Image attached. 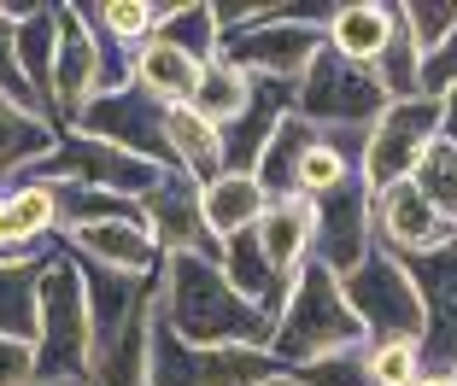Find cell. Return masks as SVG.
Wrapping results in <instances>:
<instances>
[{"instance_id": "1", "label": "cell", "mask_w": 457, "mask_h": 386, "mask_svg": "<svg viewBox=\"0 0 457 386\" xmlns=\"http://www.w3.org/2000/svg\"><path fill=\"white\" fill-rule=\"evenodd\" d=\"M159 322L182 346H270L276 322L246 305L212 258H164L159 264Z\"/></svg>"}, {"instance_id": "2", "label": "cell", "mask_w": 457, "mask_h": 386, "mask_svg": "<svg viewBox=\"0 0 457 386\" xmlns=\"http://www.w3.org/2000/svg\"><path fill=\"white\" fill-rule=\"evenodd\" d=\"M346 346H363V322L352 316L346 293H340V275H328L323 264H299V275L287 281V299L276 310V328H270V357L282 369H299V363L335 357Z\"/></svg>"}, {"instance_id": "3", "label": "cell", "mask_w": 457, "mask_h": 386, "mask_svg": "<svg viewBox=\"0 0 457 386\" xmlns=\"http://www.w3.org/2000/svg\"><path fill=\"white\" fill-rule=\"evenodd\" d=\"M95 363V328H88V293L71 252L47 258L36 293V381H88Z\"/></svg>"}, {"instance_id": "4", "label": "cell", "mask_w": 457, "mask_h": 386, "mask_svg": "<svg viewBox=\"0 0 457 386\" xmlns=\"http://www.w3.org/2000/svg\"><path fill=\"white\" fill-rule=\"evenodd\" d=\"M294 111L323 135H370V123L387 111V94L363 65L340 59L335 47L305 65V77L294 82Z\"/></svg>"}, {"instance_id": "5", "label": "cell", "mask_w": 457, "mask_h": 386, "mask_svg": "<svg viewBox=\"0 0 457 386\" xmlns=\"http://www.w3.org/2000/svg\"><path fill=\"white\" fill-rule=\"evenodd\" d=\"M340 293H346L352 316L363 322V346H381V340H417L422 346V299H417V281L411 269L399 264L393 252H370L352 275H340Z\"/></svg>"}, {"instance_id": "6", "label": "cell", "mask_w": 457, "mask_h": 386, "mask_svg": "<svg viewBox=\"0 0 457 386\" xmlns=\"http://www.w3.org/2000/svg\"><path fill=\"white\" fill-rule=\"evenodd\" d=\"M440 141V100L417 94V100H387L376 123H370V141H363L358 176L370 187V200L387 193V187L411 182V170L422 164V152Z\"/></svg>"}, {"instance_id": "7", "label": "cell", "mask_w": 457, "mask_h": 386, "mask_svg": "<svg viewBox=\"0 0 457 386\" xmlns=\"http://www.w3.org/2000/svg\"><path fill=\"white\" fill-rule=\"evenodd\" d=\"M282 363L258 346H182L153 316V386H264Z\"/></svg>"}, {"instance_id": "8", "label": "cell", "mask_w": 457, "mask_h": 386, "mask_svg": "<svg viewBox=\"0 0 457 386\" xmlns=\"http://www.w3.org/2000/svg\"><path fill=\"white\" fill-rule=\"evenodd\" d=\"M153 164L129 159L123 147H106L95 135H77V129H59V147L24 176V182H71V187H95V193H118V200H135L153 187Z\"/></svg>"}, {"instance_id": "9", "label": "cell", "mask_w": 457, "mask_h": 386, "mask_svg": "<svg viewBox=\"0 0 457 386\" xmlns=\"http://www.w3.org/2000/svg\"><path fill=\"white\" fill-rule=\"evenodd\" d=\"M328 47L323 29H299V24H282V18L258 12V24L235 29V36H223V47H217V59H228L235 70H246L253 82H287L294 88L299 77H305V65Z\"/></svg>"}, {"instance_id": "10", "label": "cell", "mask_w": 457, "mask_h": 386, "mask_svg": "<svg viewBox=\"0 0 457 386\" xmlns=\"http://www.w3.org/2000/svg\"><path fill=\"white\" fill-rule=\"evenodd\" d=\"M311 264H323L328 275H352L363 258L376 252V200L363 176L340 182L335 193L311 200Z\"/></svg>"}, {"instance_id": "11", "label": "cell", "mask_w": 457, "mask_h": 386, "mask_svg": "<svg viewBox=\"0 0 457 386\" xmlns=\"http://www.w3.org/2000/svg\"><path fill=\"white\" fill-rule=\"evenodd\" d=\"M164 111L159 100H147V94L135 88H118V94H100L95 106L82 111L71 129L77 135H95V141H106V147H123L129 159L153 164V170H170V147H164Z\"/></svg>"}, {"instance_id": "12", "label": "cell", "mask_w": 457, "mask_h": 386, "mask_svg": "<svg viewBox=\"0 0 457 386\" xmlns=\"http://www.w3.org/2000/svg\"><path fill=\"white\" fill-rule=\"evenodd\" d=\"M141 223H147L159 258H212L217 264V240L200 217V182L188 170L153 176V187L141 193Z\"/></svg>"}, {"instance_id": "13", "label": "cell", "mask_w": 457, "mask_h": 386, "mask_svg": "<svg viewBox=\"0 0 457 386\" xmlns=\"http://www.w3.org/2000/svg\"><path fill=\"white\" fill-rule=\"evenodd\" d=\"M417 281V299H422V369H457V240L440 246V252H417V258H399Z\"/></svg>"}, {"instance_id": "14", "label": "cell", "mask_w": 457, "mask_h": 386, "mask_svg": "<svg viewBox=\"0 0 457 386\" xmlns=\"http://www.w3.org/2000/svg\"><path fill=\"white\" fill-rule=\"evenodd\" d=\"M100 100V53L77 6H59V53H54V94H47V123L71 129L82 111Z\"/></svg>"}, {"instance_id": "15", "label": "cell", "mask_w": 457, "mask_h": 386, "mask_svg": "<svg viewBox=\"0 0 457 386\" xmlns=\"http://www.w3.org/2000/svg\"><path fill=\"white\" fill-rule=\"evenodd\" d=\"M376 246L393 258H417V252H440L452 246V217L434 211L411 182L376 193Z\"/></svg>"}, {"instance_id": "16", "label": "cell", "mask_w": 457, "mask_h": 386, "mask_svg": "<svg viewBox=\"0 0 457 386\" xmlns=\"http://www.w3.org/2000/svg\"><path fill=\"white\" fill-rule=\"evenodd\" d=\"M287 111H294V88H287V82H253L246 111L228 123V129H217L223 135V170L253 176L258 159H264V147H270V135H276V123H282Z\"/></svg>"}, {"instance_id": "17", "label": "cell", "mask_w": 457, "mask_h": 386, "mask_svg": "<svg viewBox=\"0 0 457 386\" xmlns=\"http://www.w3.org/2000/svg\"><path fill=\"white\" fill-rule=\"evenodd\" d=\"M65 246L82 264L123 269V275H159V264H164L153 234H147V223H88V228H71Z\"/></svg>"}, {"instance_id": "18", "label": "cell", "mask_w": 457, "mask_h": 386, "mask_svg": "<svg viewBox=\"0 0 457 386\" xmlns=\"http://www.w3.org/2000/svg\"><path fill=\"white\" fill-rule=\"evenodd\" d=\"M217 269H223V281L246 299V305H258L270 322H276V310H282V299H287V281L270 269V258H264V246H258L253 228L217 246Z\"/></svg>"}, {"instance_id": "19", "label": "cell", "mask_w": 457, "mask_h": 386, "mask_svg": "<svg viewBox=\"0 0 457 386\" xmlns=\"http://www.w3.org/2000/svg\"><path fill=\"white\" fill-rule=\"evenodd\" d=\"M264 211H270V200H264V187H258V176L223 170V176H212V182L200 187V217H205V228H212L217 246L235 240V234H246V228H258Z\"/></svg>"}, {"instance_id": "20", "label": "cell", "mask_w": 457, "mask_h": 386, "mask_svg": "<svg viewBox=\"0 0 457 386\" xmlns=\"http://www.w3.org/2000/svg\"><path fill=\"white\" fill-rule=\"evenodd\" d=\"M311 211L317 205L311 200H299V193H287V200H276L264 217H258V246H264V258H270V269L282 281H294L299 275V264L311 258Z\"/></svg>"}, {"instance_id": "21", "label": "cell", "mask_w": 457, "mask_h": 386, "mask_svg": "<svg viewBox=\"0 0 457 386\" xmlns=\"http://www.w3.org/2000/svg\"><path fill=\"white\" fill-rule=\"evenodd\" d=\"M200 59H188L182 47H170V41H141L135 47V88L147 94V100H159V106H188L194 88H200Z\"/></svg>"}, {"instance_id": "22", "label": "cell", "mask_w": 457, "mask_h": 386, "mask_svg": "<svg viewBox=\"0 0 457 386\" xmlns=\"http://www.w3.org/2000/svg\"><path fill=\"white\" fill-rule=\"evenodd\" d=\"M393 24H399V6H393V0H346L340 18L328 24V47H335L340 59L370 70L381 59V47H387Z\"/></svg>"}, {"instance_id": "23", "label": "cell", "mask_w": 457, "mask_h": 386, "mask_svg": "<svg viewBox=\"0 0 457 386\" xmlns=\"http://www.w3.org/2000/svg\"><path fill=\"white\" fill-rule=\"evenodd\" d=\"M59 147V129L54 123H41L36 111L12 106V100H0V187L24 182L47 152Z\"/></svg>"}, {"instance_id": "24", "label": "cell", "mask_w": 457, "mask_h": 386, "mask_svg": "<svg viewBox=\"0 0 457 386\" xmlns=\"http://www.w3.org/2000/svg\"><path fill=\"white\" fill-rule=\"evenodd\" d=\"M164 147H170V170H188L194 182H212L223 176V135L188 106H170L164 111Z\"/></svg>"}, {"instance_id": "25", "label": "cell", "mask_w": 457, "mask_h": 386, "mask_svg": "<svg viewBox=\"0 0 457 386\" xmlns=\"http://www.w3.org/2000/svg\"><path fill=\"white\" fill-rule=\"evenodd\" d=\"M12 53H18V70H24L29 94H36L41 118H47V94H54V53H59V6L47 0L36 18L12 24Z\"/></svg>"}, {"instance_id": "26", "label": "cell", "mask_w": 457, "mask_h": 386, "mask_svg": "<svg viewBox=\"0 0 457 386\" xmlns=\"http://www.w3.org/2000/svg\"><path fill=\"white\" fill-rule=\"evenodd\" d=\"M323 141V129H311L299 111H287L282 123H276V135H270V147H264V159H258V187H264V200L276 205V200H287L294 193V170H299V159H305L311 147Z\"/></svg>"}, {"instance_id": "27", "label": "cell", "mask_w": 457, "mask_h": 386, "mask_svg": "<svg viewBox=\"0 0 457 386\" xmlns=\"http://www.w3.org/2000/svg\"><path fill=\"white\" fill-rule=\"evenodd\" d=\"M47 258H24V264H0V340L36 346V293H41V269Z\"/></svg>"}, {"instance_id": "28", "label": "cell", "mask_w": 457, "mask_h": 386, "mask_svg": "<svg viewBox=\"0 0 457 386\" xmlns=\"http://www.w3.org/2000/svg\"><path fill=\"white\" fill-rule=\"evenodd\" d=\"M246 100H253V77L235 70L228 59H212V65L200 70V88H194L188 111H200L212 129H228V123L246 111Z\"/></svg>"}, {"instance_id": "29", "label": "cell", "mask_w": 457, "mask_h": 386, "mask_svg": "<svg viewBox=\"0 0 457 386\" xmlns=\"http://www.w3.org/2000/svg\"><path fill=\"white\" fill-rule=\"evenodd\" d=\"M370 77L381 82L387 100H417V94H422V47L411 41L404 18L393 24V36H387V47H381V59L370 65Z\"/></svg>"}, {"instance_id": "30", "label": "cell", "mask_w": 457, "mask_h": 386, "mask_svg": "<svg viewBox=\"0 0 457 386\" xmlns=\"http://www.w3.org/2000/svg\"><path fill=\"white\" fill-rule=\"evenodd\" d=\"M159 41L182 47V53H188V59H200V65H212V59H217V47H223V36H217V18H212V6H194V0H182V6H164Z\"/></svg>"}, {"instance_id": "31", "label": "cell", "mask_w": 457, "mask_h": 386, "mask_svg": "<svg viewBox=\"0 0 457 386\" xmlns=\"http://www.w3.org/2000/svg\"><path fill=\"white\" fill-rule=\"evenodd\" d=\"M82 12L95 18L112 41H123V47L153 41V36H159V24H164V6H147V0H100V6H82Z\"/></svg>"}, {"instance_id": "32", "label": "cell", "mask_w": 457, "mask_h": 386, "mask_svg": "<svg viewBox=\"0 0 457 386\" xmlns=\"http://www.w3.org/2000/svg\"><path fill=\"white\" fill-rule=\"evenodd\" d=\"M6 211H12V228L24 246H41L47 234H59V211H54V187L41 182H12L6 187Z\"/></svg>"}, {"instance_id": "33", "label": "cell", "mask_w": 457, "mask_h": 386, "mask_svg": "<svg viewBox=\"0 0 457 386\" xmlns=\"http://www.w3.org/2000/svg\"><path fill=\"white\" fill-rule=\"evenodd\" d=\"M411 187H417V193L434 205V211L457 217V147L434 141V147L422 152V164L411 170Z\"/></svg>"}, {"instance_id": "34", "label": "cell", "mask_w": 457, "mask_h": 386, "mask_svg": "<svg viewBox=\"0 0 457 386\" xmlns=\"http://www.w3.org/2000/svg\"><path fill=\"white\" fill-rule=\"evenodd\" d=\"M299 386H376L370 381V357H363V346H346L335 351V357H317V363H299V369H287Z\"/></svg>"}, {"instance_id": "35", "label": "cell", "mask_w": 457, "mask_h": 386, "mask_svg": "<svg viewBox=\"0 0 457 386\" xmlns=\"http://www.w3.org/2000/svg\"><path fill=\"white\" fill-rule=\"evenodd\" d=\"M363 357H370V381L376 386H417L422 374L417 340H381V346H363Z\"/></svg>"}, {"instance_id": "36", "label": "cell", "mask_w": 457, "mask_h": 386, "mask_svg": "<svg viewBox=\"0 0 457 386\" xmlns=\"http://www.w3.org/2000/svg\"><path fill=\"white\" fill-rule=\"evenodd\" d=\"M399 18H404V29H411V41H417L422 53H434L457 29V0H411V6H399Z\"/></svg>"}, {"instance_id": "37", "label": "cell", "mask_w": 457, "mask_h": 386, "mask_svg": "<svg viewBox=\"0 0 457 386\" xmlns=\"http://www.w3.org/2000/svg\"><path fill=\"white\" fill-rule=\"evenodd\" d=\"M0 100H12V106H24V111H36V118H41L36 94H29L24 70H18V53H12V24H6V18H0ZM41 123H47V118H41Z\"/></svg>"}, {"instance_id": "38", "label": "cell", "mask_w": 457, "mask_h": 386, "mask_svg": "<svg viewBox=\"0 0 457 386\" xmlns=\"http://www.w3.org/2000/svg\"><path fill=\"white\" fill-rule=\"evenodd\" d=\"M457 88V29L434 47V53H422V94L428 100H440V94Z\"/></svg>"}, {"instance_id": "39", "label": "cell", "mask_w": 457, "mask_h": 386, "mask_svg": "<svg viewBox=\"0 0 457 386\" xmlns=\"http://www.w3.org/2000/svg\"><path fill=\"white\" fill-rule=\"evenodd\" d=\"M36 381V346L0 340V386H29Z\"/></svg>"}, {"instance_id": "40", "label": "cell", "mask_w": 457, "mask_h": 386, "mask_svg": "<svg viewBox=\"0 0 457 386\" xmlns=\"http://www.w3.org/2000/svg\"><path fill=\"white\" fill-rule=\"evenodd\" d=\"M24 258H41V252L18 240V228H12V211H6V193H0V264H24Z\"/></svg>"}, {"instance_id": "41", "label": "cell", "mask_w": 457, "mask_h": 386, "mask_svg": "<svg viewBox=\"0 0 457 386\" xmlns=\"http://www.w3.org/2000/svg\"><path fill=\"white\" fill-rule=\"evenodd\" d=\"M440 141H445V147H457V88L440 94Z\"/></svg>"}, {"instance_id": "42", "label": "cell", "mask_w": 457, "mask_h": 386, "mask_svg": "<svg viewBox=\"0 0 457 386\" xmlns=\"http://www.w3.org/2000/svg\"><path fill=\"white\" fill-rule=\"evenodd\" d=\"M417 386H452V374H445V369H422Z\"/></svg>"}, {"instance_id": "43", "label": "cell", "mask_w": 457, "mask_h": 386, "mask_svg": "<svg viewBox=\"0 0 457 386\" xmlns=\"http://www.w3.org/2000/svg\"><path fill=\"white\" fill-rule=\"evenodd\" d=\"M264 386H299V381H294V374L282 369V374H276V381H264Z\"/></svg>"}, {"instance_id": "44", "label": "cell", "mask_w": 457, "mask_h": 386, "mask_svg": "<svg viewBox=\"0 0 457 386\" xmlns=\"http://www.w3.org/2000/svg\"><path fill=\"white\" fill-rule=\"evenodd\" d=\"M29 386H88V381H29Z\"/></svg>"}, {"instance_id": "45", "label": "cell", "mask_w": 457, "mask_h": 386, "mask_svg": "<svg viewBox=\"0 0 457 386\" xmlns=\"http://www.w3.org/2000/svg\"><path fill=\"white\" fill-rule=\"evenodd\" d=\"M452 240H457V217H452Z\"/></svg>"}]
</instances>
